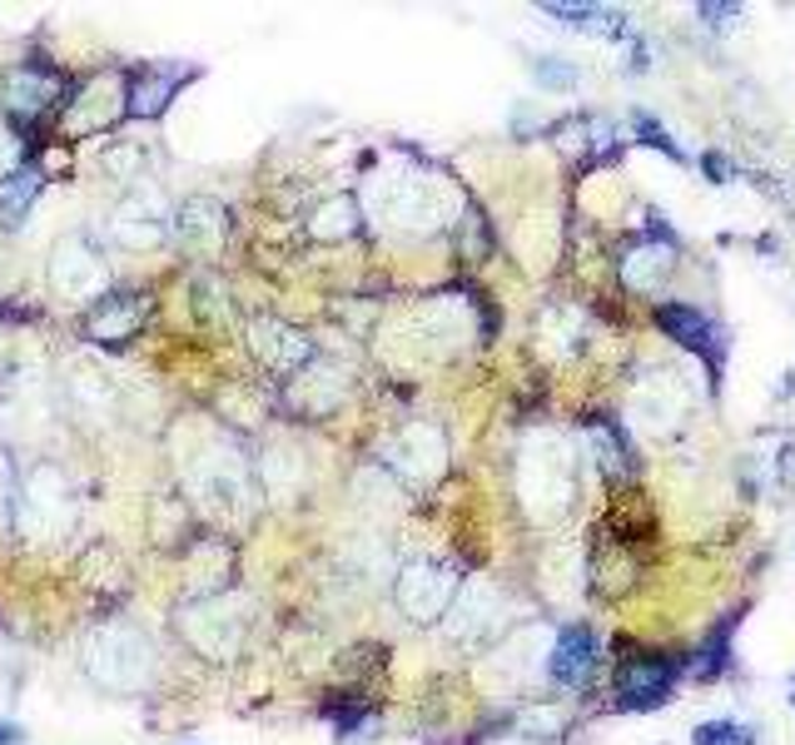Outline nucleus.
Here are the masks:
<instances>
[{
  "label": "nucleus",
  "mask_w": 795,
  "mask_h": 745,
  "mask_svg": "<svg viewBox=\"0 0 795 745\" xmlns=\"http://www.w3.org/2000/svg\"><path fill=\"white\" fill-rule=\"evenodd\" d=\"M145 318H149V294H139V288H109L105 298H95L80 313V328H85L89 343H129Z\"/></svg>",
  "instance_id": "obj_12"
},
{
  "label": "nucleus",
  "mask_w": 795,
  "mask_h": 745,
  "mask_svg": "<svg viewBox=\"0 0 795 745\" xmlns=\"http://www.w3.org/2000/svg\"><path fill=\"white\" fill-rule=\"evenodd\" d=\"M696 15H701L711 30H731L735 15H741V6H696Z\"/></svg>",
  "instance_id": "obj_30"
},
{
  "label": "nucleus",
  "mask_w": 795,
  "mask_h": 745,
  "mask_svg": "<svg viewBox=\"0 0 795 745\" xmlns=\"http://www.w3.org/2000/svg\"><path fill=\"white\" fill-rule=\"evenodd\" d=\"M532 75H537V85H547V89H572L576 85V70L566 65V60H556V55H537Z\"/></svg>",
  "instance_id": "obj_28"
},
{
  "label": "nucleus",
  "mask_w": 795,
  "mask_h": 745,
  "mask_svg": "<svg viewBox=\"0 0 795 745\" xmlns=\"http://www.w3.org/2000/svg\"><path fill=\"white\" fill-rule=\"evenodd\" d=\"M731 631H735V616L725 626H716L711 641L701 646V656H691V671L686 675H696V681H716V675L731 666Z\"/></svg>",
  "instance_id": "obj_21"
},
{
  "label": "nucleus",
  "mask_w": 795,
  "mask_h": 745,
  "mask_svg": "<svg viewBox=\"0 0 795 745\" xmlns=\"http://www.w3.org/2000/svg\"><path fill=\"white\" fill-rule=\"evenodd\" d=\"M80 502L70 477L55 462H40L25 472V482L15 487V526L20 532H65L75 522Z\"/></svg>",
  "instance_id": "obj_5"
},
{
  "label": "nucleus",
  "mask_w": 795,
  "mask_h": 745,
  "mask_svg": "<svg viewBox=\"0 0 795 745\" xmlns=\"http://www.w3.org/2000/svg\"><path fill=\"white\" fill-rule=\"evenodd\" d=\"M55 105H65V75L50 60H20V65L0 70V109L15 129L30 135Z\"/></svg>",
  "instance_id": "obj_2"
},
{
  "label": "nucleus",
  "mask_w": 795,
  "mask_h": 745,
  "mask_svg": "<svg viewBox=\"0 0 795 745\" xmlns=\"http://www.w3.org/2000/svg\"><path fill=\"white\" fill-rule=\"evenodd\" d=\"M552 20H562V25L572 30H592V35H632V25H626L622 10H606V6H542Z\"/></svg>",
  "instance_id": "obj_20"
},
{
  "label": "nucleus",
  "mask_w": 795,
  "mask_h": 745,
  "mask_svg": "<svg viewBox=\"0 0 795 745\" xmlns=\"http://www.w3.org/2000/svg\"><path fill=\"white\" fill-rule=\"evenodd\" d=\"M791 705H795V691H791Z\"/></svg>",
  "instance_id": "obj_34"
},
{
  "label": "nucleus",
  "mask_w": 795,
  "mask_h": 745,
  "mask_svg": "<svg viewBox=\"0 0 795 745\" xmlns=\"http://www.w3.org/2000/svg\"><path fill=\"white\" fill-rule=\"evenodd\" d=\"M632 129H636V139H642V145H651V149H656V155H666L671 164H686V149L676 145L671 135H666L661 119H656V115H646V109H632Z\"/></svg>",
  "instance_id": "obj_23"
},
{
  "label": "nucleus",
  "mask_w": 795,
  "mask_h": 745,
  "mask_svg": "<svg viewBox=\"0 0 795 745\" xmlns=\"http://www.w3.org/2000/svg\"><path fill=\"white\" fill-rule=\"evenodd\" d=\"M383 194H393L383 204V219L398 228H413V234H423V228H443L453 224V204H457V189L447 184V179L437 174H388L383 179Z\"/></svg>",
  "instance_id": "obj_4"
},
{
  "label": "nucleus",
  "mask_w": 795,
  "mask_h": 745,
  "mask_svg": "<svg viewBox=\"0 0 795 745\" xmlns=\"http://www.w3.org/2000/svg\"><path fill=\"white\" fill-rule=\"evenodd\" d=\"M125 95H129V75L119 70H95L75 85V99H65V129L70 135H105L115 129L125 115Z\"/></svg>",
  "instance_id": "obj_8"
},
{
  "label": "nucleus",
  "mask_w": 795,
  "mask_h": 745,
  "mask_svg": "<svg viewBox=\"0 0 795 745\" xmlns=\"http://www.w3.org/2000/svg\"><path fill=\"white\" fill-rule=\"evenodd\" d=\"M248 348H254V358L264 368H274V373H298V368L314 363V338L298 333L294 323H284V318H248Z\"/></svg>",
  "instance_id": "obj_13"
},
{
  "label": "nucleus",
  "mask_w": 795,
  "mask_h": 745,
  "mask_svg": "<svg viewBox=\"0 0 795 745\" xmlns=\"http://www.w3.org/2000/svg\"><path fill=\"white\" fill-rule=\"evenodd\" d=\"M572 492H576V477H572V462L562 457V447H556L552 437L537 443L532 453L522 457V502L532 507V517L566 512Z\"/></svg>",
  "instance_id": "obj_9"
},
{
  "label": "nucleus",
  "mask_w": 795,
  "mask_h": 745,
  "mask_svg": "<svg viewBox=\"0 0 795 745\" xmlns=\"http://www.w3.org/2000/svg\"><path fill=\"white\" fill-rule=\"evenodd\" d=\"M676 268V238H642L632 244L622 258H616V274L632 294H656V288L671 278Z\"/></svg>",
  "instance_id": "obj_17"
},
{
  "label": "nucleus",
  "mask_w": 795,
  "mask_h": 745,
  "mask_svg": "<svg viewBox=\"0 0 795 745\" xmlns=\"http://www.w3.org/2000/svg\"><path fill=\"white\" fill-rule=\"evenodd\" d=\"M80 666H85V675L99 691H115V695H135L155 685V646L129 621L89 626L85 641H80Z\"/></svg>",
  "instance_id": "obj_1"
},
{
  "label": "nucleus",
  "mask_w": 795,
  "mask_h": 745,
  "mask_svg": "<svg viewBox=\"0 0 795 745\" xmlns=\"http://www.w3.org/2000/svg\"><path fill=\"white\" fill-rule=\"evenodd\" d=\"M398 611L407 616V621L427 626V621H443L447 611H453V602L463 596V576H457V566L447 562H433V556H407L403 572H398Z\"/></svg>",
  "instance_id": "obj_3"
},
{
  "label": "nucleus",
  "mask_w": 795,
  "mask_h": 745,
  "mask_svg": "<svg viewBox=\"0 0 795 745\" xmlns=\"http://www.w3.org/2000/svg\"><path fill=\"white\" fill-rule=\"evenodd\" d=\"M596 661H602V641H596V631L586 621H566L562 631H556V641H552V661H547V671H552L556 685H582L586 675L596 671Z\"/></svg>",
  "instance_id": "obj_16"
},
{
  "label": "nucleus",
  "mask_w": 795,
  "mask_h": 745,
  "mask_svg": "<svg viewBox=\"0 0 795 745\" xmlns=\"http://www.w3.org/2000/svg\"><path fill=\"white\" fill-rule=\"evenodd\" d=\"M314 234H324V238L358 234V204L353 199H333V204H324L318 209V219H314Z\"/></svg>",
  "instance_id": "obj_24"
},
{
  "label": "nucleus",
  "mask_w": 795,
  "mask_h": 745,
  "mask_svg": "<svg viewBox=\"0 0 795 745\" xmlns=\"http://www.w3.org/2000/svg\"><path fill=\"white\" fill-rule=\"evenodd\" d=\"M50 288L75 298V304H85V308L115 288L109 284V258L95 248V238L65 234L55 248H50Z\"/></svg>",
  "instance_id": "obj_7"
},
{
  "label": "nucleus",
  "mask_w": 795,
  "mask_h": 745,
  "mask_svg": "<svg viewBox=\"0 0 795 745\" xmlns=\"http://www.w3.org/2000/svg\"><path fill=\"white\" fill-rule=\"evenodd\" d=\"M30 145H35V139H30L25 129H15L10 119L0 125V184H10V179L20 174V164H25Z\"/></svg>",
  "instance_id": "obj_25"
},
{
  "label": "nucleus",
  "mask_w": 795,
  "mask_h": 745,
  "mask_svg": "<svg viewBox=\"0 0 795 745\" xmlns=\"http://www.w3.org/2000/svg\"><path fill=\"white\" fill-rule=\"evenodd\" d=\"M0 318H15V323H25V318H35V308H15V304H0Z\"/></svg>",
  "instance_id": "obj_33"
},
{
  "label": "nucleus",
  "mask_w": 795,
  "mask_h": 745,
  "mask_svg": "<svg viewBox=\"0 0 795 745\" xmlns=\"http://www.w3.org/2000/svg\"><path fill=\"white\" fill-rule=\"evenodd\" d=\"M656 328H661L671 343H681L686 353L701 358L706 373H711V383H721L725 338H721V328H716L711 318L701 313V308H696V304H681V298H666V304H656Z\"/></svg>",
  "instance_id": "obj_11"
},
{
  "label": "nucleus",
  "mask_w": 795,
  "mask_h": 745,
  "mask_svg": "<svg viewBox=\"0 0 795 745\" xmlns=\"http://www.w3.org/2000/svg\"><path fill=\"white\" fill-rule=\"evenodd\" d=\"M701 174L711 179V184H731V179H735V159L721 155V149H706V155H701Z\"/></svg>",
  "instance_id": "obj_29"
},
{
  "label": "nucleus",
  "mask_w": 795,
  "mask_h": 745,
  "mask_svg": "<svg viewBox=\"0 0 795 745\" xmlns=\"http://www.w3.org/2000/svg\"><path fill=\"white\" fill-rule=\"evenodd\" d=\"M775 462H781V482H785V487H795V447H785V453L775 457Z\"/></svg>",
  "instance_id": "obj_31"
},
{
  "label": "nucleus",
  "mask_w": 795,
  "mask_h": 745,
  "mask_svg": "<svg viewBox=\"0 0 795 745\" xmlns=\"http://www.w3.org/2000/svg\"><path fill=\"white\" fill-rule=\"evenodd\" d=\"M194 79V65H139L129 70V95L125 115L129 119H159L169 109V99L179 95V85Z\"/></svg>",
  "instance_id": "obj_14"
},
{
  "label": "nucleus",
  "mask_w": 795,
  "mask_h": 745,
  "mask_svg": "<svg viewBox=\"0 0 795 745\" xmlns=\"http://www.w3.org/2000/svg\"><path fill=\"white\" fill-rule=\"evenodd\" d=\"M115 238L119 248H155L159 238H169V228H174V219H169L165 199H155L149 189H139V194H129L125 204L115 209Z\"/></svg>",
  "instance_id": "obj_15"
},
{
  "label": "nucleus",
  "mask_w": 795,
  "mask_h": 745,
  "mask_svg": "<svg viewBox=\"0 0 795 745\" xmlns=\"http://www.w3.org/2000/svg\"><path fill=\"white\" fill-rule=\"evenodd\" d=\"M582 437H586V453H592L596 472H602L606 482H626V477L642 472V462H636V447L626 443V433L612 423V417H586Z\"/></svg>",
  "instance_id": "obj_18"
},
{
  "label": "nucleus",
  "mask_w": 795,
  "mask_h": 745,
  "mask_svg": "<svg viewBox=\"0 0 795 745\" xmlns=\"http://www.w3.org/2000/svg\"><path fill=\"white\" fill-rule=\"evenodd\" d=\"M244 606L234 602V596L214 592V596H199L194 606L184 611V636L194 651L214 656V661H229V656L239 651V641H244Z\"/></svg>",
  "instance_id": "obj_10"
},
{
  "label": "nucleus",
  "mask_w": 795,
  "mask_h": 745,
  "mask_svg": "<svg viewBox=\"0 0 795 745\" xmlns=\"http://www.w3.org/2000/svg\"><path fill=\"white\" fill-rule=\"evenodd\" d=\"M691 745H755V731L741 721H701Z\"/></svg>",
  "instance_id": "obj_26"
},
{
  "label": "nucleus",
  "mask_w": 795,
  "mask_h": 745,
  "mask_svg": "<svg viewBox=\"0 0 795 745\" xmlns=\"http://www.w3.org/2000/svg\"><path fill=\"white\" fill-rule=\"evenodd\" d=\"M40 184H45V179H40L35 169H20L10 184H0V219H6V224H20L25 209H30V199L40 194Z\"/></svg>",
  "instance_id": "obj_22"
},
{
  "label": "nucleus",
  "mask_w": 795,
  "mask_h": 745,
  "mask_svg": "<svg viewBox=\"0 0 795 745\" xmlns=\"http://www.w3.org/2000/svg\"><path fill=\"white\" fill-rule=\"evenodd\" d=\"M20 741H25V731L10 725V721H0V745H20Z\"/></svg>",
  "instance_id": "obj_32"
},
{
  "label": "nucleus",
  "mask_w": 795,
  "mask_h": 745,
  "mask_svg": "<svg viewBox=\"0 0 795 745\" xmlns=\"http://www.w3.org/2000/svg\"><path fill=\"white\" fill-rule=\"evenodd\" d=\"M174 234L184 238L189 248H199V254L219 248V244H224V234H229L224 204H214V199H189V204L174 214Z\"/></svg>",
  "instance_id": "obj_19"
},
{
  "label": "nucleus",
  "mask_w": 795,
  "mask_h": 745,
  "mask_svg": "<svg viewBox=\"0 0 795 745\" xmlns=\"http://www.w3.org/2000/svg\"><path fill=\"white\" fill-rule=\"evenodd\" d=\"M681 671H691V656H686V661H671V656H661V651L626 656L612 675L616 705H622V711H661V705L671 701Z\"/></svg>",
  "instance_id": "obj_6"
},
{
  "label": "nucleus",
  "mask_w": 795,
  "mask_h": 745,
  "mask_svg": "<svg viewBox=\"0 0 795 745\" xmlns=\"http://www.w3.org/2000/svg\"><path fill=\"white\" fill-rule=\"evenodd\" d=\"M324 715H328V721H333V725H338V731H343V735L373 731V725H378V721H373V711H368V705H338V701H328V705H324Z\"/></svg>",
  "instance_id": "obj_27"
}]
</instances>
